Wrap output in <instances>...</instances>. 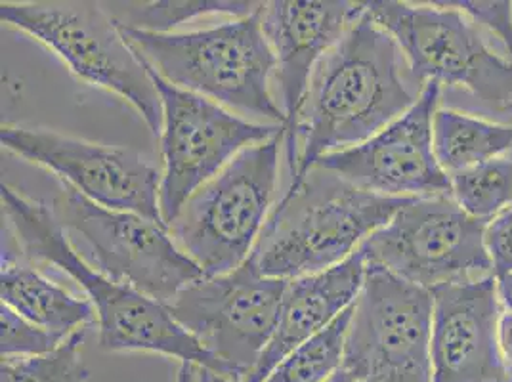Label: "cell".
<instances>
[{
	"label": "cell",
	"mask_w": 512,
	"mask_h": 382,
	"mask_svg": "<svg viewBox=\"0 0 512 382\" xmlns=\"http://www.w3.org/2000/svg\"><path fill=\"white\" fill-rule=\"evenodd\" d=\"M151 77L163 106V178L159 207L169 228L182 205L243 149L285 132L279 125L255 123L199 94Z\"/></svg>",
	"instance_id": "obj_12"
},
{
	"label": "cell",
	"mask_w": 512,
	"mask_h": 382,
	"mask_svg": "<svg viewBox=\"0 0 512 382\" xmlns=\"http://www.w3.org/2000/svg\"><path fill=\"white\" fill-rule=\"evenodd\" d=\"M449 180L451 197L482 222H490L512 203V159L507 157L455 172Z\"/></svg>",
	"instance_id": "obj_22"
},
{
	"label": "cell",
	"mask_w": 512,
	"mask_h": 382,
	"mask_svg": "<svg viewBox=\"0 0 512 382\" xmlns=\"http://www.w3.org/2000/svg\"><path fill=\"white\" fill-rule=\"evenodd\" d=\"M430 293V382L509 381L497 339L503 308L495 276L444 285Z\"/></svg>",
	"instance_id": "obj_15"
},
{
	"label": "cell",
	"mask_w": 512,
	"mask_h": 382,
	"mask_svg": "<svg viewBox=\"0 0 512 382\" xmlns=\"http://www.w3.org/2000/svg\"><path fill=\"white\" fill-rule=\"evenodd\" d=\"M197 382H201L199 381V373H197Z\"/></svg>",
	"instance_id": "obj_31"
},
{
	"label": "cell",
	"mask_w": 512,
	"mask_h": 382,
	"mask_svg": "<svg viewBox=\"0 0 512 382\" xmlns=\"http://www.w3.org/2000/svg\"><path fill=\"white\" fill-rule=\"evenodd\" d=\"M495 279H497V293H499L501 308L505 312H512V274L495 277Z\"/></svg>",
	"instance_id": "obj_28"
},
{
	"label": "cell",
	"mask_w": 512,
	"mask_h": 382,
	"mask_svg": "<svg viewBox=\"0 0 512 382\" xmlns=\"http://www.w3.org/2000/svg\"><path fill=\"white\" fill-rule=\"evenodd\" d=\"M409 201L362 190L314 167L283 193L249 258L266 277L318 274L354 255Z\"/></svg>",
	"instance_id": "obj_3"
},
{
	"label": "cell",
	"mask_w": 512,
	"mask_h": 382,
	"mask_svg": "<svg viewBox=\"0 0 512 382\" xmlns=\"http://www.w3.org/2000/svg\"><path fill=\"white\" fill-rule=\"evenodd\" d=\"M86 331V329H85ZM85 331L67 337L62 346L41 356L2 358L0 382H86L90 371L83 358Z\"/></svg>",
	"instance_id": "obj_23"
},
{
	"label": "cell",
	"mask_w": 512,
	"mask_h": 382,
	"mask_svg": "<svg viewBox=\"0 0 512 382\" xmlns=\"http://www.w3.org/2000/svg\"><path fill=\"white\" fill-rule=\"evenodd\" d=\"M486 224L451 195L411 199L360 251L367 266L434 291L493 276Z\"/></svg>",
	"instance_id": "obj_8"
},
{
	"label": "cell",
	"mask_w": 512,
	"mask_h": 382,
	"mask_svg": "<svg viewBox=\"0 0 512 382\" xmlns=\"http://www.w3.org/2000/svg\"><path fill=\"white\" fill-rule=\"evenodd\" d=\"M0 268L2 304L27 321L62 337L85 331L96 321L90 300L56 285L43 276L31 260L23 262L4 245Z\"/></svg>",
	"instance_id": "obj_18"
},
{
	"label": "cell",
	"mask_w": 512,
	"mask_h": 382,
	"mask_svg": "<svg viewBox=\"0 0 512 382\" xmlns=\"http://www.w3.org/2000/svg\"><path fill=\"white\" fill-rule=\"evenodd\" d=\"M365 6L417 79L465 88L491 109L512 113V60L497 56L463 12L446 0H369Z\"/></svg>",
	"instance_id": "obj_7"
},
{
	"label": "cell",
	"mask_w": 512,
	"mask_h": 382,
	"mask_svg": "<svg viewBox=\"0 0 512 382\" xmlns=\"http://www.w3.org/2000/svg\"><path fill=\"white\" fill-rule=\"evenodd\" d=\"M199 381L201 382H237L232 381V379H226V377H218V375H214V373H209V371H205V369H199ZM327 382H354L344 371H339L331 381Z\"/></svg>",
	"instance_id": "obj_29"
},
{
	"label": "cell",
	"mask_w": 512,
	"mask_h": 382,
	"mask_svg": "<svg viewBox=\"0 0 512 382\" xmlns=\"http://www.w3.org/2000/svg\"><path fill=\"white\" fill-rule=\"evenodd\" d=\"M367 264L358 249L341 264L287 281L274 337L241 382H264L302 342L312 339L348 310L362 293Z\"/></svg>",
	"instance_id": "obj_17"
},
{
	"label": "cell",
	"mask_w": 512,
	"mask_h": 382,
	"mask_svg": "<svg viewBox=\"0 0 512 382\" xmlns=\"http://www.w3.org/2000/svg\"><path fill=\"white\" fill-rule=\"evenodd\" d=\"M0 191L6 232L16 239L23 258L52 264L85 289L106 352L163 354L226 377L224 367L172 318L165 304L90 266L71 245L52 207L8 184H2Z\"/></svg>",
	"instance_id": "obj_2"
},
{
	"label": "cell",
	"mask_w": 512,
	"mask_h": 382,
	"mask_svg": "<svg viewBox=\"0 0 512 382\" xmlns=\"http://www.w3.org/2000/svg\"><path fill=\"white\" fill-rule=\"evenodd\" d=\"M354 304L318 335L302 342L264 382H327L342 369Z\"/></svg>",
	"instance_id": "obj_21"
},
{
	"label": "cell",
	"mask_w": 512,
	"mask_h": 382,
	"mask_svg": "<svg viewBox=\"0 0 512 382\" xmlns=\"http://www.w3.org/2000/svg\"><path fill=\"white\" fill-rule=\"evenodd\" d=\"M440 94L442 85L425 83L417 102L402 117L363 144L321 157L316 167L386 197L451 195V180L436 159L432 140Z\"/></svg>",
	"instance_id": "obj_14"
},
{
	"label": "cell",
	"mask_w": 512,
	"mask_h": 382,
	"mask_svg": "<svg viewBox=\"0 0 512 382\" xmlns=\"http://www.w3.org/2000/svg\"><path fill=\"white\" fill-rule=\"evenodd\" d=\"M0 18L52 50L86 85L107 90L144 119L157 136L163 106L150 65L127 43L96 2H0Z\"/></svg>",
	"instance_id": "obj_6"
},
{
	"label": "cell",
	"mask_w": 512,
	"mask_h": 382,
	"mask_svg": "<svg viewBox=\"0 0 512 382\" xmlns=\"http://www.w3.org/2000/svg\"><path fill=\"white\" fill-rule=\"evenodd\" d=\"M497 339H499V350L505 361L507 373L512 379V312H501L499 327H497Z\"/></svg>",
	"instance_id": "obj_27"
},
{
	"label": "cell",
	"mask_w": 512,
	"mask_h": 382,
	"mask_svg": "<svg viewBox=\"0 0 512 382\" xmlns=\"http://www.w3.org/2000/svg\"><path fill=\"white\" fill-rule=\"evenodd\" d=\"M52 211L67 234L85 241L96 270L165 306L205 277L178 249L165 224L140 214L109 211L64 184Z\"/></svg>",
	"instance_id": "obj_10"
},
{
	"label": "cell",
	"mask_w": 512,
	"mask_h": 382,
	"mask_svg": "<svg viewBox=\"0 0 512 382\" xmlns=\"http://www.w3.org/2000/svg\"><path fill=\"white\" fill-rule=\"evenodd\" d=\"M434 153L448 176L512 151V125H501L455 109H438L432 125Z\"/></svg>",
	"instance_id": "obj_19"
},
{
	"label": "cell",
	"mask_w": 512,
	"mask_h": 382,
	"mask_svg": "<svg viewBox=\"0 0 512 382\" xmlns=\"http://www.w3.org/2000/svg\"><path fill=\"white\" fill-rule=\"evenodd\" d=\"M449 6L463 12L470 22L491 31L507 46L512 60V2L511 0H446Z\"/></svg>",
	"instance_id": "obj_25"
},
{
	"label": "cell",
	"mask_w": 512,
	"mask_h": 382,
	"mask_svg": "<svg viewBox=\"0 0 512 382\" xmlns=\"http://www.w3.org/2000/svg\"><path fill=\"white\" fill-rule=\"evenodd\" d=\"M363 10L365 2L348 0L260 2V27L276 56V79L287 117L285 130L299 115L316 65Z\"/></svg>",
	"instance_id": "obj_16"
},
{
	"label": "cell",
	"mask_w": 512,
	"mask_h": 382,
	"mask_svg": "<svg viewBox=\"0 0 512 382\" xmlns=\"http://www.w3.org/2000/svg\"><path fill=\"white\" fill-rule=\"evenodd\" d=\"M197 373H199V367L190 363H180L174 382H197Z\"/></svg>",
	"instance_id": "obj_30"
},
{
	"label": "cell",
	"mask_w": 512,
	"mask_h": 382,
	"mask_svg": "<svg viewBox=\"0 0 512 382\" xmlns=\"http://www.w3.org/2000/svg\"><path fill=\"white\" fill-rule=\"evenodd\" d=\"M432 312L428 289L367 266L342 371L354 382H430Z\"/></svg>",
	"instance_id": "obj_9"
},
{
	"label": "cell",
	"mask_w": 512,
	"mask_h": 382,
	"mask_svg": "<svg viewBox=\"0 0 512 382\" xmlns=\"http://www.w3.org/2000/svg\"><path fill=\"white\" fill-rule=\"evenodd\" d=\"M507 382H512V379H509V381H507Z\"/></svg>",
	"instance_id": "obj_32"
},
{
	"label": "cell",
	"mask_w": 512,
	"mask_h": 382,
	"mask_svg": "<svg viewBox=\"0 0 512 382\" xmlns=\"http://www.w3.org/2000/svg\"><path fill=\"white\" fill-rule=\"evenodd\" d=\"M2 323V358H23V356H41L62 346L67 337L46 331L43 327L27 321L14 310L2 304L0 308ZM71 337V335H69Z\"/></svg>",
	"instance_id": "obj_24"
},
{
	"label": "cell",
	"mask_w": 512,
	"mask_h": 382,
	"mask_svg": "<svg viewBox=\"0 0 512 382\" xmlns=\"http://www.w3.org/2000/svg\"><path fill=\"white\" fill-rule=\"evenodd\" d=\"M484 243L490 256L493 276L512 274V203L486 224Z\"/></svg>",
	"instance_id": "obj_26"
},
{
	"label": "cell",
	"mask_w": 512,
	"mask_h": 382,
	"mask_svg": "<svg viewBox=\"0 0 512 382\" xmlns=\"http://www.w3.org/2000/svg\"><path fill=\"white\" fill-rule=\"evenodd\" d=\"M119 29L163 81L213 100L235 115L287 127L283 107L272 94L276 56L262 33L258 8L251 16L188 33Z\"/></svg>",
	"instance_id": "obj_4"
},
{
	"label": "cell",
	"mask_w": 512,
	"mask_h": 382,
	"mask_svg": "<svg viewBox=\"0 0 512 382\" xmlns=\"http://www.w3.org/2000/svg\"><path fill=\"white\" fill-rule=\"evenodd\" d=\"M107 14L119 27L148 33H172L180 23L209 14H228L237 18L251 16L258 2L205 0V2H104Z\"/></svg>",
	"instance_id": "obj_20"
},
{
	"label": "cell",
	"mask_w": 512,
	"mask_h": 382,
	"mask_svg": "<svg viewBox=\"0 0 512 382\" xmlns=\"http://www.w3.org/2000/svg\"><path fill=\"white\" fill-rule=\"evenodd\" d=\"M2 148L56 174L88 201L165 224L159 174L136 151L88 142L48 128L2 125Z\"/></svg>",
	"instance_id": "obj_13"
},
{
	"label": "cell",
	"mask_w": 512,
	"mask_h": 382,
	"mask_svg": "<svg viewBox=\"0 0 512 382\" xmlns=\"http://www.w3.org/2000/svg\"><path fill=\"white\" fill-rule=\"evenodd\" d=\"M287 281L262 276L249 258L230 274L188 285L167 308L224 367L226 379L241 382L274 337Z\"/></svg>",
	"instance_id": "obj_11"
},
{
	"label": "cell",
	"mask_w": 512,
	"mask_h": 382,
	"mask_svg": "<svg viewBox=\"0 0 512 382\" xmlns=\"http://www.w3.org/2000/svg\"><path fill=\"white\" fill-rule=\"evenodd\" d=\"M400 54L365 6L316 65L299 115L285 130L289 188L321 157L363 144L417 102L402 79Z\"/></svg>",
	"instance_id": "obj_1"
},
{
	"label": "cell",
	"mask_w": 512,
	"mask_h": 382,
	"mask_svg": "<svg viewBox=\"0 0 512 382\" xmlns=\"http://www.w3.org/2000/svg\"><path fill=\"white\" fill-rule=\"evenodd\" d=\"M283 136L285 132L237 153L169 224L178 249L205 277L230 274L253 253L278 186Z\"/></svg>",
	"instance_id": "obj_5"
}]
</instances>
